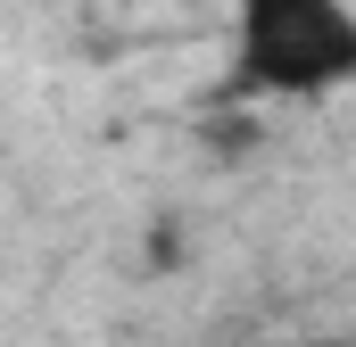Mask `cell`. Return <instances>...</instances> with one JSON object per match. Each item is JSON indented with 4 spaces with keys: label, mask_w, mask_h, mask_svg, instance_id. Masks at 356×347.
I'll return each instance as SVG.
<instances>
[{
    "label": "cell",
    "mask_w": 356,
    "mask_h": 347,
    "mask_svg": "<svg viewBox=\"0 0 356 347\" xmlns=\"http://www.w3.org/2000/svg\"><path fill=\"white\" fill-rule=\"evenodd\" d=\"M356 75V25L340 0H241V91H332Z\"/></svg>",
    "instance_id": "obj_1"
}]
</instances>
